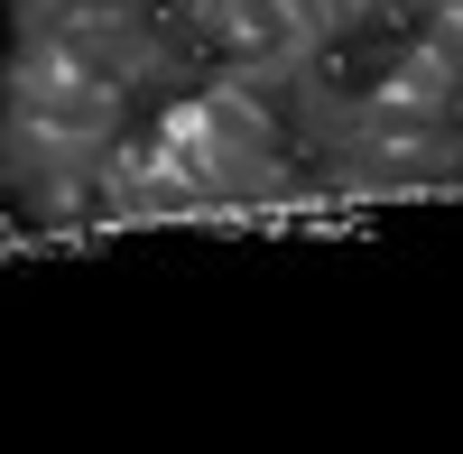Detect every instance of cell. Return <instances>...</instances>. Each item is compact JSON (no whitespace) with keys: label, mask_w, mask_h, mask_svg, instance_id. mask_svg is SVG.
Instances as JSON below:
<instances>
[{"label":"cell","mask_w":463,"mask_h":454,"mask_svg":"<svg viewBox=\"0 0 463 454\" xmlns=\"http://www.w3.org/2000/svg\"><path fill=\"white\" fill-rule=\"evenodd\" d=\"M167 213H204V204H195V185L167 167L158 130H148V139L121 130L111 158H102V222H167Z\"/></svg>","instance_id":"obj_6"},{"label":"cell","mask_w":463,"mask_h":454,"mask_svg":"<svg viewBox=\"0 0 463 454\" xmlns=\"http://www.w3.org/2000/svg\"><path fill=\"white\" fill-rule=\"evenodd\" d=\"M0 130H37V139H74V148H111L130 130V93L121 84H74L10 56V84H0Z\"/></svg>","instance_id":"obj_5"},{"label":"cell","mask_w":463,"mask_h":454,"mask_svg":"<svg viewBox=\"0 0 463 454\" xmlns=\"http://www.w3.org/2000/svg\"><path fill=\"white\" fill-rule=\"evenodd\" d=\"M417 28H427V37H445V47H454V65H463V0H436V10L417 19Z\"/></svg>","instance_id":"obj_7"},{"label":"cell","mask_w":463,"mask_h":454,"mask_svg":"<svg viewBox=\"0 0 463 454\" xmlns=\"http://www.w3.org/2000/svg\"><path fill=\"white\" fill-rule=\"evenodd\" d=\"M380 19V0H325V28L343 37V28H371Z\"/></svg>","instance_id":"obj_8"},{"label":"cell","mask_w":463,"mask_h":454,"mask_svg":"<svg viewBox=\"0 0 463 454\" xmlns=\"http://www.w3.org/2000/svg\"><path fill=\"white\" fill-rule=\"evenodd\" d=\"M288 139L316 158V176L334 185H454L463 176V121L417 111L390 93H343L325 74L288 84Z\"/></svg>","instance_id":"obj_1"},{"label":"cell","mask_w":463,"mask_h":454,"mask_svg":"<svg viewBox=\"0 0 463 454\" xmlns=\"http://www.w3.org/2000/svg\"><path fill=\"white\" fill-rule=\"evenodd\" d=\"M158 148H167V167L195 185V204H269V195H288L297 167H288V121H279V102H269L260 84H232V74H213L204 93H185L158 111Z\"/></svg>","instance_id":"obj_2"},{"label":"cell","mask_w":463,"mask_h":454,"mask_svg":"<svg viewBox=\"0 0 463 454\" xmlns=\"http://www.w3.org/2000/svg\"><path fill=\"white\" fill-rule=\"evenodd\" d=\"M19 56L47 65V74H74V84H121V93H139L148 74H167V28L148 19V10H74L56 28L19 37Z\"/></svg>","instance_id":"obj_4"},{"label":"cell","mask_w":463,"mask_h":454,"mask_svg":"<svg viewBox=\"0 0 463 454\" xmlns=\"http://www.w3.org/2000/svg\"><path fill=\"white\" fill-rule=\"evenodd\" d=\"M195 37L222 56L232 84H260V93L306 84V65L325 47V28L297 0H195Z\"/></svg>","instance_id":"obj_3"}]
</instances>
